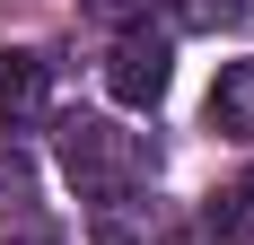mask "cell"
<instances>
[{"mask_svg": "<svg viewBox=\"0 0 254 245\" xmlns=\"http://www.w3.org/2000/svg\"><path fill=\"white\" fill-rule=\"evenodd\" d=\"M62 175L97 210H114V201H131L149 184V140L123 131V122H105V114H62Z\"/></svg>", "mask_w": 254, "mask_h": 245, "instance_id": "obj_1", "label": "cell"}, {"mask_svg": "<svg viewBox=\"0 0 254 245\" xmlns=\"http://www.w3.org/2000/svg\"><path fill=\"white\" fill-rule=\"evenodd\" d=\"M105 97L131 105V114H149V105L167 97V44H158L149 26L114 35V53H105Z\"/></svg>", "mask_w": 254, "mask_h": 245, "instance_id": "obj_2", "label": "cell"}, {"mask_svg": "<svg viewBox=\"0 0 254 245\" xmlns=\"http://www.w3.org/2000/svg\"><path fill=\"white\" fill-rule=\"evenodd\" d=\"M53 105V61L26 44H0V131H35Z\"/></svg>", "mask_w": 254, "mask_h": 245, "instance_id": "obj_3", "label": "cell"}, {"mask_svg": "<svg viewBox=\"0 0 254 245\" xmlns=\"http://www.w3.org/2000/svg\"><path fill=\"white\" fill-rule=\"evenodd\" d=\"M210 131L254 140V61H219V79H210Z\"/></svg>", "mask_w": 254, "mask_h": 245, "instance_id": "obj_4", "label": "cell"}, {"mask_svg": "<svg viewBox=\"0 0 254 245\" xmlns=\"http://www.w3.org/2000/svg\"><path fill=\"white\" fill-rule=\"evenodd\" d=\"M210 237H254V175L246 184H228V193H210Z\"/></svg>", "mask_w": 254, "mask_h": 245, "instance_id": "obj_5", "label": "cell"}, {"mask_svg": "<svg viewBox=\"0 0 254 245\" xmlns=\"http://www.w3.org/2000/svg\"><path fill=\"white\" fill-rule=\"evenodd\" d=\"M176 26H193V35H219V26H246V0H176Z\"/></svg>", "mask_w": 254, "mask_h": 245, "instance_id": "obj_6", "label": "cell"}, {"mask_svg": "<svg viewBox=\"0 0 254 245\" xmlns=\"http://www.w3.org/2000/svg\"><path fill=\"white\" fill-rule=\"evenodd\" d=\"M79 18L105 26V35H131V26L149 18V0H79Z\"/></svg>", "mask_w": 254, "mask_h": 245, "instance_id": "obj_7", "label": "cell"}, {"mask_svg": "<svg viewBox=\"0 0 254 245\" xmlns=\"http://www.w3.org/2000/svg\"><path fill=\"white\" fill-rule=\"evenodd\" d=\"M26 201H35V167L0 140V210H26Z\"/></svg>", "mask_w": 254, "mask_h": 245, "instance_id": "obj_8", "label": "cell"}, {"mask_svg": "<svg viewBox=\"0 0 254 245\" xmlns=\"http://www.w3.org/2000/svg\"><path fill=\"white\" fill-rule=\"evenodd\" d=\"M9 245H62V237H53V228H26V237H9Z\"/></svg>", "mask_w": 254, "mask_h": 245, "instance_id": "obj_9", "label": "cell"}, {"mask_svg": "<svg viewBox=\"0 0 254 245\" xmlns=\"http://www.w3.org/2000/svg\"><path fill=\"white\" fill-rule=\"evenodd\" d=\"M237 245H254V237H237Z\"/></svg>", "mask_w": 254, "mask_h": 245, "instance_id": "obj_10", "label": "cell"}]
</instances>
